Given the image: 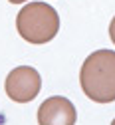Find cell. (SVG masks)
Wrapping results in <instances>:
<instances>
[{"label":"cell","instance_id":"4","mask_svg":"<svg viewBox=\"0 0 115 125\" xmlns=\"http://www.w3.org/2000/svg\"><path fill=\"white\" fill-rule=\"evenodd\" d=\"M77 113L68 97L54 95L42 101L38 107V123L40 125H75Z\"/></svg>","mask_w":115,"mask_h":125},{"label":"cell","instance_id":"3","mask_svg":"<svg viewBox=\"0 0 115 125\" xmlns=\"http://www.w3.org/2000/svg\"><path fill=\"white\" fill-rule=\"evenodd\" d=\"M6 95L16 101V103H28L34 97H38V93L42 89V77L36 68L32 66H18L14 68L4 82Z\"/></svg>","mask_w":115,"mask_h":125},{"label":"cell","instance_id":"1","mask_svg":"<svg viewBox=\"0 0 115 125\" xmlns=\"http://www.w3.org/2000/svg\"><path fill=\"white\" fill-rule=\"evenodd\" d=\"M79 83L95 103L115 101V50H95L81 66Z\"/></svg>","mask_w":115,"mask_h":125},{"label":"cell","instance_id":"6","mask_svg":"<svg viewBox=\"0 0 115 125\" xmlns=\"http://www.w3.org/2000/svg\"><path fill=\"white\" fill-rule=\"evenodd\" d=\"M8 2H12V4H22V2H30V0H8Z\"/></svg>","mask_w":115,"mask_h":125},{"label":"cell","instance_id":"5","mask_svg":"<svg viewBox=\"0 0 115 125\" xmlns=\"http://www.w3.org/2000/svg\"><path fill=\"white\" fill-rule=\"evenodd\" d=\"M109 38H111V42L115 44V16H113V20H111V24H109Z\"/></svg>","mask_w":115,"mask_h":125},{"label":"cell","instance_id":"7","mask_svg":"<svg viewBox=\"0 0 115 125\" xmlns=\"http://www.w3.org/2000/svg\"><path fill=\"white\" fill-rule=\"evenodd\" d=\"M111 125H115V119H113V121H111Z\"/></svg>","mask_w":115,"mask_h":125},{"label":"cell","instance_id":"2","mask_svg":"<svg viewBox=\"0 0 115 125\" xmlns=\"http://www.w3.org/2000/svg\"><path fill=\"white\" fill-rule=\"evenodd\" d=\"M16 30L30 44H46L56 38L60 16L48 2H28L16 16Z\"/></svg>","mask_w":115,"mask_h":125}]
</instances>
